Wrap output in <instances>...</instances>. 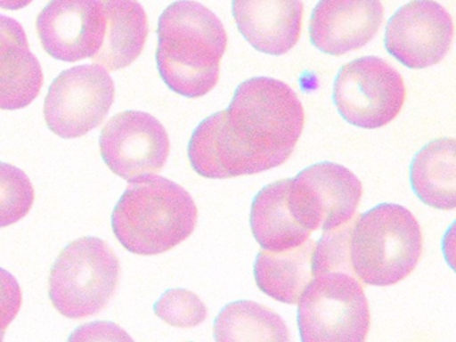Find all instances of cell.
I'll return each mask as SVG.
<instances>
[{
	"instance_id": "cell-1",
	"label": "cell",
	"mask_w": 456,
	"mask_h": 342,
	"mask_svg": "<svg viewBox=\"0 0 456 342\" xmlns=\"http://www.w3.org/2000/svg\"><path fill=\"white\" fill-rule=\"evenodd\" d=\"M304 123L303 103L289 86L252 77L237 87L228 109L200 123L189 142V160L210 179L271 170L289 159Z\"/></svg>"
},
{
	"instance_id": "cell-2",
	"label": "cell",
	"mask_w": 456,
	"mask_h": 342,
	"mask_svg": "<svg viewBox=\"0 0 456 342\" xmlns=\"http://www.w3.org/2000/svg\"><path fill=\"white\" fill-rule=\"evenodd\" d=\"M157 32V67L167 87L186 98L210 93L228 45L216 13L194 0H178L159 16Z\"/></svg>"
},
{
	"instance_id": "cell-3",
	"label": "cell",
	"mask_w": 456,
	"mask_h": 342,
	"mask_svg": "<svg viewBox=\"0 0 456 342\" xmlns=\"http://www.w3.org/2000/svg\"><path fill=\"white\" fill-rule=\"evenodd\" d=\"M199 210L191 195L164 176H146L125 190L111 216L114 235L130 253L156 256L188 240Z\"/></svg>"
},
{
	"instance_id": "cell-4",
	"label": "cell",
	"mask_w": 456,
	"mask_h": 342,
	"mask_svg": "<svg viewBox=\"0 0 456 342\" xmlns=\"http://www.w3.org/2000/svg\"><path fill=\"white\" fill-rule=\"evenodd\" d=\"M351 265L362 285L389 286L407 278L423 254V232L413 214L381 203L354 219Z\"/></svg>"
},
{
	"instance_id": "cell-5",
	"label": "cell",
	"mask_w": 456,
	"mask_h": 342,
	"mask_svg": "<svg viewBox=\"0 0 456 342\" xmlns=\"http://www.w3.org/2000/svg\"><path fill=\"white\" fill-rule=\"evenodd\" d=\"M116 251L97 237H82L62 248L49 277L53 306L71 320L106 309L119 283Z\"/></svg>"
},
{
	"instance_id": "cell-6",
	"label": "cell",
	"mask_w": 456,
	"mask_h": 342,
	"mask_svg": "<svg viewBox=\"0 0 456 342\" xmlns=\"http://www.w3.org/2000/svg\"><path fill=\"white\" fill-rule=\"evenodd\" d=\"M303 342H362L370 325L364 285L354 272L325 269L314 273L298 299Z\"/></svg>"
},
{
	"instance_id": "cell-7",
	"label": "cell",
	"mask_w": 456,
	"mask_h": 342,
	"mask_svg": "<svg viewBox=\"0 0 456 342\" xmlns=\"http://www.w3.org/2000/svg\"><path fill=\"white\" fill-rule=\"evenodd\" d=\"M405 98L402 75L378 56H362L344 64L333 87L338 114L360 128L388 125L402 111Z\"/></svg>"
},
{
	"instance_id": "cell-8",
	"label": "cell",
	"mask_w": 456,
	"mask_h": 342,
	"mask_svg": "<svg viewBox=\"0 0 456 342\" xmlns=\"http://www.w3.org/2000/svg\"><path fill=\"white\" fill-rule=\"evenodd\" d=\"M116 98L109 71L98 64L61 72L45 101L47 127L63 139L84 136L102 123Z\"/></svg>"
},
{
	"instance_id": "cell-9",
	"label": "cell",
	"mask_w": 456,
	"mask_h": 342,
	"mask_svg": "<svg viewBox=\"0 0 456 342\" xmlns=\"http://www.w3.org/2000/svg\"><path fill=\"white\" fill-rule=\"evenodd\" d=\"M362 184L349 168L332 162L309 166L289 178L288 202L309 232H330L356 216Z\"/></svg>"
},
{
	"instance_id": "cell-10",
	"label": "cell",
	"mask_w": 456,
	"mask_h": 342,
	"mask_svg": "<svg viewBox=\"0 0 456 342\" xmlns=\"http://www.w3.org/2000/svg\"><path fill=\"white\" fill-rule=\"evenodd\" d=\"M100 150L106 166L132 183L164 168L170 139L153 115L127 110L106 123L101 131Z\"/></svg>"
},
{
	"instance_id": "cell-11",
	"label": "cell",
	"mask_w": 456,
	"mask_h": 342,
	"mask_svg": "<svg viewBox=\"0 0 456 342\" xmlns=\"http://www.w3.org/2000/svg\"><path fill=\"white\" fill-rule=\"evenodd\" d=\"M453 39L448 11L435 0H412L400 7L386 28V48L410 69H427L442 61Z\"/></svg>"
},
{
	"instance_id": "cell-12",
	"label": "cell",
	"mask_w": 456,
	"mask_h": 342,
	"mask_svg": "<svg viewBox=\"0 0 456 342\" xmlns=\"http://www.w3.org/2000/svg\"><path fill=\"white\" fill-rule=\"evenodd\" d=\"M42 47L58 61L92 59L105 37L100 0H50L37 18Z\"/></svg>"
},
{
	"instance_id": "cell-13",
	"label": "cell",
	"mask_w": 456,
	"mask_h": 342,
	"mask_svg": "<svg viewBox=\"0 0 456 342\" xmlns=\"http://www.w3.org/2000/svg\"><path fill=\"white\" fill-rule=\"evenodd\" d=\"M383 19L380 0H320L309 24L311 42L322 53L344 55L368 45Z\"/></svg>"
},
{
	"instance_id": "cell-14",
	"label": "cell",
	"mask_w": 456,
	"mask_h": 342,
	"mask_svg": "<svg viewBox=\"0 0 456 342\" xmlns=\"http://www.w3.org/2000/svg\"><path fill=\"white\" fill-rule=\"evenodd\" d=\"M242 37L257 51L284 55L297 45L303 27L301 0H232Z\"/></svg>"
},
{
	"instance_id": "cell-15",
	"label": "cell",
	"mask_w": 456,
	"mask_h": 342,
	"mask_svg": "<svg viewBox=\"0 0 456 342\" xmlns=\"http://www.w3.org/2000/svg\"><path fill=\"white\" fill-rule=\"evenodd\" d=\"M42 86L44 72L22 24L0 15V110L28 107Z\"/></svg>"
},
{
	"instance_id": "cell-16",
	"label": "cell",
	"mask_w": 456,
	"mask_h": 342,
	"mask_svg": "<svg viewBox=\"0 0 456 342\" xmlns=\"http://www.w3.org/2000/svg\"><path fill=\"white\" fill-rule=\"evenodd\" d=\"M105 16V37L93 63L118 71L137 61L149 34L148 15L137 0H100Z\"/></svg>"
},
{
	"instance_id": "cell-17",
	"label": "cell",
	"mask_w": 456,
	"mask_h": 342,
	"mask_svg": "<svg viewBox=\"0 0 456 342\" xmlns=\"http://www.w3.org/2000/svg\"><path fill=\"white\" fill-rule=\"evenodd\" d=\"M316 242L306 240L301 245L282 251L263 248L255 264V280L266 296L285 304H297L314 277L312 259Z\"/></svg>"
},
{
	"instance_id": "cell-18",
	"label": "cell",
	"mask_w": 456,
	"mask_h": 342,
	"mask_svg": "<svg viewBox=\"0 0 456 342\" xmlns=\"http://www.w3.org/2000/svg\"><path fill=\"white\" fill-rule=\"evenodd\" d=\"M289 178L264 187L252 203L250 227L261 248L282 251L301 245L311 237L293 216L288 202Z\"/></svg>"
},
{
	"instance_id": "cell-19",
	"label": "cell",
	"mask_w": 456,
	"mask_h": 342,
	"mask_svg": "<svg viewBox=\"0 0 456 342\" xmlns=\"http://www.w3.org/2000/svg\"><path fill=\"white\" fill-rule=\"evenodd\" d=\"M456 144L453 138L429 142L411 163V183L421 202L439 210L456 206Z\"/></svg>"
},
{
	"instance_id": "cell-20",
	"label": "cell",
	"mask_w": 456,
	"mask_h": 342,
	"mask_svg": "<svg viewBox=\"0 0 456 342\" xmlns=\"http://www.w3.org/2000/svg\"><path fill=\"white\" fill-rule=\"evenodd\" d=\"M213 331L218 342L290 341L282 318L271 307L255 301L226 305L216 318Z\"/></svg>"
},
{
	"instance_id": "cell-21",
	"label": "cell",
	"mask_w": 456,
	"mask_h": 342,
	"mask_svg": "<svg viewBox=\"0 0 456 342\" xmlns=\"http://www.w3.org/2000/svg\"><path fill=\"white\" fill-rule=\"evenodd\" d=\"M36 200V190L25 171L0 162V227L17 224L28 216Z\"/></svg>"
},
{
	"instance_id": "cell-22",
	"label": "cell",
	"mask_w": 456,
	"mask_h": 342,
	"mask_svg": "<svg viewBox=\"0 0 456 342\" xmlns=\"http://www.w3.org/2000/svg\"><path fill=\"white\" fill-rule=\"evenodd\" d=\"M154 313L175 328H194L208 317L207 305L193 291L170 289L154 305Z\"/></svg>"
},
{
	"instance_id": "cell-23",
	"label": "cell",
	"mask_w": 456,
	"mask_h": 342,
	"mask_svg": "<svg viewBox=\"0 0 456 342\" xmlns=\"http://www.w3.org/2000/svg\"><path fill=\"white\" fill-rule=\"evenodd\" d=\"M22 301V289L17 278L0 267V341H4L7 328L20 313Z\"/></svg>"
},
{
	"instance_id": "cell-24",
	"label": "cell",
	"mask_w": 456,
	"mask_h": 342,
	"mask_svg": "<svg viewBox=\"0 0 456 342\" xmlns=\"http://www.w3.org/2000/svg\"><path fill=\"white\" fill-rule=\"evenodd\" d=\"M33 0H0V8L4 10L17 11L28 7Z\"/></svg>"
}]
</instances>
